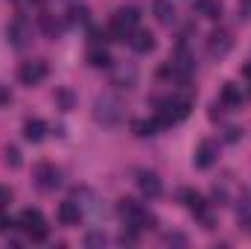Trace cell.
<instances>
[{
  "label": "cell",
  "mask_w": 251,
  "mask_h": 249,
  "mask_svg": "<svg viewBox=\"0 0 251 249\" xmlns=\"http://www.w3.org/2000/svg\"><path fill=\"white\" fill-rule=\"evenodd\" d=\"M190 109H193V97L190 94H178V97L161 100L155 121H158V126H173V124H178V121H184L190 115Z\"/></svg>",
  "instance_id": "obj_1"
},
{
  "label": "cell",
  "mask_w": 251,
  "mask_h": 249,
  "mask_svg": "<svg viewBox=\"0 0 251 249\" xmlns=\"http://www.w3.org/2000/svg\"><path fill=\"white\" fill-rule=\"evenodd\" d=\"M117 211H120V217L126 220V226H131V229H137V232L155 229V217H152L140 202H134V199H120Z\"/></svg>",
  "instance_id": "obj_2"
},
{
  "label": "cell",
  "mask_w": 251,
  "mask_h": 249,
  "mask_svg": "<svg viewBox=\"0 0 251 249\" xmlns=\"http://www.w3.org/2000/svg\"><path fill=\"white\" fill-rule=\"evenodd\" d=\"M94 118L105 126L120 124V121H123V103H120L117 97H108V94H105V97H100V100L94 103Z\"/></svg>",
  "instance_id": "obj_3"
},
{
  "label": "cell",
  "mask_w": 251,
  "mask_h": 249,
  "mask_svg": "<svg viewBox=\"0 0 251 249\" xmlns=\"http://www.w3.org/2000/svg\"><path fill=\"white\" fill-rule=\"evenodd\" d=\"M18 226L32 238V241H44L47 238V220L38 208H24L21 217H18Z\"/></svg>",
  "instance_id": "obj_4"
},
{
  "label": "cell",
  "mask_w": 251,
  "mask_h": 249,
  "mask_svg": "<svg viewBox=\"0 0 251 249\" xmlns=\"http://www.w3.org/2000/svg\"><path fill=\"white\" fill-rule=\"evenodd\" d=\"M18 79L24 82V85H38V82H44L47 79V62H24L18 67Z\"/></svg>",
  "instance_id": "obj_5"
},
{
  "label": "cell",
  "mask_w": 251,
  "mask_h": 249,
  "mask_svg": "<svg viewBox=\"0 0 251 249\" xmlns=\"http://www.w3.org/2000/svg\"><path fill=\"white\" fill-rule=\"evenodd\" d=\"M35 185L41 187V190H56V187L62 185L59 167L56 164H38L35 167Z\"/></svg>",
  "instance_id": "obj_6"
},
{
  "label": "cell",
  "mask_w": 251,
  "mask_h": 249,
  "mask_svg": "<svg viewBox=\"0 0 251 249\" xmlns=\"http://www.w3.org/2000/svg\"><path fill=\"white\" fill-rule=\"evenodd\" d=\"M216 156H219V147H216V141H201L199 147H196V156H193V161H196V167H201V170H207V167H213V161H216Z\"/></svg>",
  "instance_id": "obj_7"
},
{
  "label": "cell",
  "mask_w": 251,
  "mask_h": 249,
  "mask_svg": "<svg viewBox=\"0 0 251 249\" xmlns=\"http://www.w3.org/2000/svg\"><path fill=\"white\" fill-rule=\"evenodd\" d=\"M231 32H225V30H213L210 32V38H207V50H210V56H225L228 50H231Z\"/></svg>",
  "instance_id": "obj_8"
},
{
  "label": "cell",
  "mask_w": 251,
  "mask_h": 249,
  "mask_svg": "<svg viewBox=\"0 0 251 249\" xmlns=\"http://www.w3.org/2000/svg\"><path fill=\"white\" fill-rule=\"evenodd\" d=\"M6 41H9L12 47H24V44L29 41V27H26V21H12V24L6 27Z\"/></svg>",
  "instance_id": "obj_9"
},
{
  "label": "cell",
  "mask_w": 251,
  "mask_h": 249,
  "mask_svg": "<svg viewBox=\"0 0 251 249\" xmlns=\"http://www.w3.org/2000/svg\"><path fill=\"white\" fill-rule=\"evenodd\" d=\"M219 106H225V109L243 106V88H240L237 82H225L222 91H219Z\"/></svg>",
  "instance_id": "obj_10"
},
{
  "label": "cell",
  "mask_w": 251,
  "mask_h": 249,
  "mask_svg": "<svg viewBox=\"0 0 251 249\" xmlns=\"http://www.w3.org/2000/svg\"><path fill=\"white\" fill-rule=\"evenodd\" d=\"M137 187H140V193L149 196V199H155V196L164 193V185H161V179H158L155 173H140V176H137Z\"/></svg>",
  "instance_id": "obj_11"
},
{
  "label": "cell",
  "mask_w": 251,
  "mask_h": 249,
  "mask_svg": "<svg viewBox=\"0 0 251 249\" xmlns=\"http://www.w3.org/2000/svg\"><path fill=\"white\" fill-rule=\"evenodd\" d=\"M111 82H114L117 88H131V85L137 82V67H134V64H120V67H114Z\"/></svg>",
  "instance_id": "obj_12"
},
{
  "label": "cell",
  "mask_w": 251,
  "mask_h": 249,
  "mask_svg": "<svg viewBox=\"0 0 251 249\" xmlns=\"http://www.w3.org/2000/svg\"><path fill=\"white\" fill-rule=\"evenodd\" d=\"M56 217H59V223L62 226H76L79 220H82V211H79V202H62L59 208H56Z\"/></svg>",
  "instance_id": "obj_13"
},
{
  "label": "cell",
  "mask_w": 251,
  "mask_h": 249,
  "mask_svg": "<svg viewBox=\"0 0 251 249\" xmlns=\"http://www.w3.org/2000/svg\"><path fill=\"white\" fill-rule=\"evenodd\" d=\"M152 15L158 18V24L170 27V24L176 21V6H173L170 0H155V3H152Z\"/></svg>",
  "instance_id": "obj_14"
},
{
  "label": "cell",
  "mask_w": 251,
  "mask_h": 249,
  "mask_svg": "<svg viewBox=\"0 0 251 249\" xmlns=\"http://www.w3.org/2000/svg\"><path fill=\"white\" fill-rule=\"evenodd\" d=\"M128 44H131L137 53H152V50H155V38H152V32H146V30H134L131 38H128Z\"/></svg>",
  "instance_id": "obj_15"
},
{
  "label": "cell",
  "mask_w": 251,
  "mask_h": 249,
  "mask_svg": "<svg viewBox=\"0 0 251 249\" xmlns=\"http://www.w3.org/2000/svg\"><path fill=\"white\" fill-rule=\"evenodd\" d=\"M44 135H47V124H44V121L32 118V121H26V124H24V138H26V141L38 144V141H44Z\"/></svg>",
  "instance_id": "obj_16"
},
{
  "label": "cell",
  "mask_w": 251,
  "mask_h": 249,
  "mask_svg": "<svg viewBox=\"0 0 251 249\" xmlns=\"http://www.w3.org/2000/svg\"><path fill=\"white\" fill-rule=\"evenodd\" d=\"M196 12L210 18V21H219L222 18V3L219 0H196Z\"/></svg>",
  "instance_id": "obj_17"
},
{
  "label": "cell",
  "mask_w": 251,
  "mask_h": 249,
  "mask_svg": "<svg viewBox=\"0 0 251 249\" xmlns=\"http://www.w3.org/2000/svg\"><path fill=\"white\" fill-rule=\"evenodd\" d=\"M88 64H91V67H108V64H111L108 50H102V47H91V50H88Z\"/></svg>",
  "instance_id": "obj_18"
},
{
  "label": "cell",
  "mask_w": 251,
  "mask_h": 249,
  "mask_svg": "<svg viewBox=\"0 0 251 249\" xmlns=\"http://www.w3.org/2000/svg\"><path fill=\"white\" fill-rule=\"evenodd\" d=\"M3 164H6V167H12V170H18V167L24 164L21 150H18V147H12V144H9V147H3Z\"/></svg>",
  "instance_id": "obj_19"
},
{
  "label": "cell",
  "mask_w": 251,
  "mask_h": 249,
  "mask_svg": "<svg viewBox=\"0 0 251 249\" xmlns=\"http://www.w3.org/2000/svg\"><path fill=\"white\" fill-rule=\"evenodd\" d=\"M131 129H134V135H137V138H149V135H155L161 126H158V121H134Z\"/></svg>",
  "instance_id": "obj_20"
},
{
  "label": "cell",
  "mask_w": 251,
  "mask_h": 249,
  "mask_svg": "<svg viewBox=\"0 0 251 249\" xmlns=\"http://www.w3.org/2000/svg\"><path fill=\"white\" fill-rule=\"evenodd\" d=\"M88 21V9L85 6H73L70 9V24H85Z\"/></svg>",
  "instance_id": "obj_21"
},
{
  "label": "cell",
  "mask_w": 251,
  "mask_h": 249,
  "mask_svg": "<svg viewBox=\"0 0 251 249\" xmlns=\"http://www.w3.org/2000/svg\"><path fill=\"white\" fill-rule=\"evenodd\" d=\"M56 100L62 103L64 112H67V109H73V94H70V91H59V94H56Z\"/></svg>",
  "instance_id": "obj_22"
},
{
  "label": "cell",
  "mask_w": 251,
  "mask_h": 249,
  "mask_svg": "<svg viewBox=\"0 0 251 249\" xmlns=\"http://www.w3.org/2000/svg\"><path fill=\"white\" fill-rule=\"evenodd\" d=\"M44 30H47V35H56L59 32V24L53 18H44Z\"/></svg>",
  "instance_id": "obj_23"
},
{
  "label": "cell",
  "mask_w": 251,
  "mask_h": 249,
  "mask_svg": "<svg viewBox=\"0 0 251 249\" xmlns=\"http://www.w3.org/2000/svg\"><path fill=\"white\" fill-rule=\"evenodd\" d=\"M85 244H88V247H100V244H105V235H88Z\"/></svg>",
  "instance_id": "obj_24"
},
{
  "label": "cell",
  "mask_w": 251,
  "mask_h": 249,
  "mask_svg": "<svg viewBox=\"0 0 251 249\" xmlns=\"http://www.w3.org/2000/svg\"><path fill=\"white\" fill-rule=\"evenodd\" d=\"M167 244H170V247H173V244H176V247H184L187 238H184V235H167Z\"/></svg>",
  "instance_id": "obj_25"
},
{
  "label": "cell",
  "mask_w": 251,
  "mask_h": 249,
  "mask_svg": "<svg viewBox=\"0 0 251 249\" xmlns=\"http://www.w3.org/2000/svg\"><path fill=\"white\" fill-rule=\"evenodd\" d=\"M9 103H12V94L6 85H0V106H9Z\"/></svg>",
  "instance_id": "obj_26"
},
{
  "label": "cell",
  "mask_w": 251,
  "mask_h": 249,
  "mask_svg": "<svg viewBox=\"0 0 251 249\" xmlns=\"http://www.w3.org/2000/svg\"><path fill=\"white\" fill-rule=\"evenodd\" d=\"M15 223H12V217H6L3 211H0V232H6V229H12Z\"/></svg>",
  "instance_id": "obj_27"
},
{
  "label": "cell",
  "mask_w": 251,
  "mask_h": 249,
  "mask_svg": "<svg viewBox=\"0 0 251 249\" xmlns=\"http://www.w3.org/2000/svg\"><path fill=\"white\" fill-rule=\"evenodd\" d=\"M225 138H228V141H240V129H234V126H231V129H228V135H225Z\"/></svg>",
  "instance_id": "obj_28"
},
{
  "label": "cell",
  "mask_w": 251,
  "mask_h": 249,
  "mask_svg": "<svg viewBox=\"0 0 251 249\" xmlns=\"http://www.w3.org/2000/svg\"><path fill=\"white\" fill-rule=\"evenodd\" d=\"M243 76H249V79H251V64H246V67H243Z\"/></svg>",
  "instance_id": "obj_29"
}]
</instances>
